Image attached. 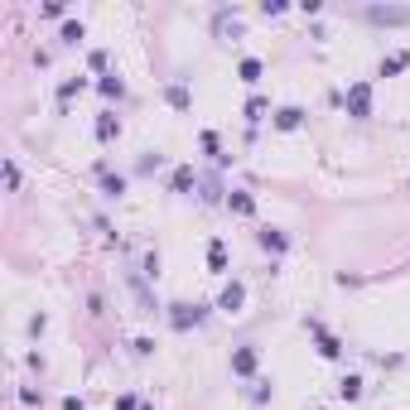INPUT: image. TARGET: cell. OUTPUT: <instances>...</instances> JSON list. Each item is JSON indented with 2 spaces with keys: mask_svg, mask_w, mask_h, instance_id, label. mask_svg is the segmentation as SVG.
<instances>
[{
  "mask_svg": "<svg viewBox=\"0 0 410 410\" xmlns=\"http://www.w3.org/2000/svg\"><path fill=\"white\" fill-rule=\"evenodd\" d=\"M242 304H247V285H242V280H227L223 295H218V309H223V314H242Z\"/></svg>",
  "mask_w": 410,
  "mask_h": 410,
  "instance_id": "3957f363",
  "label": "cell"
},
{
  "mask_svg": "<svg viewBox=\"0 0 410 410\" xmlns=\"http://www.w3.org/2000/svg\"><path fill=\"white\" fill-rule=\"evenodd\" d=\"M338 396H343V400H357V396H362V376H343V381H338Z\"/></svg>",
  "mask_w": 410,
  "mask_h": 410,
  "instance_id": "ffe728a7",
  "label": "cell"
},
{
  "mask_svg": "<svg viewBox=\"0 0 410 410\" xmlns=\"http://www.w3.org/2000/svg\"><path fill=\"white\" fill-rule=\"evenodd\" d=\"M208 271H213V275H227V247H223L218 237L208 242Z\"/></svg>",
  "mask_w": 410,
  "mask_h": 410,
  "instance_id": "4fadbf2b",
  "label": "cell"
},
{
  "mask_svg": "<svg viewBox=\"0 0 410 410\" xmlns=\"http://www.w3.org/2000/svg\"><path fill=\"white\" fill-rule=\"evenodd\" d=\"M164 102H169L174 111H188V106H193V97H188L183 82H169V87H164Z\"/></svg>",
  "mask_w": 410,
  "mask_h": 410,
  "instance_id": "30bf717a",
  "label": "cell"
},
{
  "mask_svg": "<svg viewBox=\"0 0 410 410\" xmlns=\"http://www.w3.org/2000/svg\"><path fill=\"white\" fill-rule=\"evenodd\" d=\"M63 410H87V405H82L78 396H63Z\"/></svg>",
  "mask_w": 410,
  "mask_h": 410,
  "instance_id": "4316f807",
  "label": "cell"
},
{
  "mask_svg": "<svg viewBox=\"0 0 410 410\" xmlns=\"http://www.w3.org/2000/svg\"><path fill=\"white\" fill-rule=\"evenodd\" d=\"M63 39L78 44V39H82V20H68V25H63Z\"/></svg>",
  "mask_w": 410,
  "mask_h": 410,
  "instance_id": "44dd1931",
  "label": "cell"
},
{
  "mask_svg": "<svg viewBox=\"0 0 410 410\" xmlns=\"http://www.w3.org/2000/svg\"><path fill=\"white\" fill-rule=\"evenodd\" d=\"M130 348H135V357H150V352H155V343H150V338H135Z\"/></svg>",
  "mask_w": 410,
  "mask_h": 410,
  "instance_id": "d4e9b609",
  "label": "cell"
},
{
  "mask_svg": "<svg viewBox=\"0 0 410 410\" xmlns=\"http://www.w3.org/2000/svg\"><path fill=\"white\" fill-rule=\"evenodd\" d=\"M193 183H198V179H193V164H179V169H174V179H169V188H174V193H188Z\"/></svg>",
  "mask_w": 410,
  "mask_h": 410,
  "instance_id": "2e32d148",
  "label": "cell"
},
{
  "mask_svg": "<svg viewBox=\"0 0 410 410\" xmlns=\"http://www.w3.org/2000/svg\"><path fill=\"white\" fill-rule=\"evenodd\" d=\"M87 63H92V73H106V54H102V49H92Z\"/></svg>",
  "mask_w": 410,
  "mask_h": 410,
  "instance_id": "603a6c76",
  "label": "cell"
},
{
  "mask_svg": "<svg viewBox=\"0 0 410 410\" xmlns=\"http://www.w3.org/2000/svg\"><path fill=\"white\" fill-rule=\"evenodd\" d=\"M367 20L372 25H410V10L405 5H367Z\"/></svg>",
  "mask_w": 410,
  "mask_h": 410,
  "instance_id": "277c9868",
  "label": "cell"
},
{
  "mask_svg": "<svg viewBox=\"0 0 410 410\" xmlns=\"http://www.w3.org/2000/svg\"><path fill=\"white\" fill-rule=\"evenodd\" d=\"M97 174H102V188H106V198H121V193H126V179H121V174H111L106 164H97Z\"/></svg>",
  "mask_w": 410,
  "mask_h": 410,
  "instance_id": "9a60e30c",
  "label": "cell"
},
{
  "mask_svg": "<svg viewBox=\"0 0 410 410\" xmlns=\"http://www.w3.org/2000/svg\"><path fill=\"white\" fill-rule=\"evenodd\" d=\"M266 111H271V102H266V97H251V102H247V121H251V126H256V121H266Z\"/></svg>",
  "mask_w": 410,
  "mask_h": 410,
  "instance_id": "d6986e66",
  "label": "cell"
},
{
  "mask_svg": "<svg viewBox=\"0 0 410 410\" xmlns=\"http://www.w3.org/2000/svg\"><path fill=\"white\" fill-rule=\"evenodd\" d=\"M261 73H266V63H261V58H242V63H237V78H242V82H251V87L261 82Z\"/></svg>",
  "mask_w": 410,
  "mask_h": 410,
  "instance_id": "5bb4252c",
  "label": "cell"
},
{
  "mask_svg": "<svg viewBox=\"0 0 410 410\" xmlns=\"http://www.w3.org/2000/svg\"><path fill=\"white\" fill-rule=\"evenodd\" d=\"M97 92H102V97H126V82H121L116 73H106V78L97 82Z\"/></svg>",
  "mask_w": 410,
  "mask_h": 410,
  "instance_id": "e0dca14e",
  "label": "cell"
},
{
  "mask_svg": "<svg viewBox=\"0 0 410 410\" xmlns=\"http://www.w3.org/2000/svg\"><path fill=\"white\" fill-rule=\"evenodd\" d=\"M261 15H271V20H275V15H285V0H266V5H261Z\"/></svg>",
  "mask_w": 410,
  "mask_h": 410,
  "instance_id": "cb8c5ba5",
  "label": "cell"
},
{
  "mask_svg": "<svg viewBox=\"0 0 410 410\" xmlns=\"http://www.w3.org/2000/svg\"><path fill=\"white\" fill-rule=\"evenodd\" d=\"M256 362H261V352H256L251 343L232 352V372H237V376H251V372H256Z\"/></svg>",
  "mask_w": 410,
  "mask_h": 410,
  "instance_id": "52a82bcc",
  "label": "cell"
},
{
  "mask_svg": "<svg viewBox=\"0 0 410 410\" xmlns=\"http://www.w3.org/2000/svg\"><path fill=\"white\" fill-rule=\"evenodd\" d=\"M116 135H121V121H116L111 111H102V116H97V140H102V145H111Z\"/></svg>",
  "mask_w": 410,
  "mask_h": 410,
  "instance_id": "7c38bea8",
  "label": "cell"
},
{
  "mask_svg": "<svg viewBox=\"0 0 410 410\" xmlns=\"http://www.w3.org/2000/svg\"><path fill=\"white\" fill-rule=\"evenodd\" d=\"M203 319H208V309H203V304H169V323H174L179 333H188V328H198Z\"/></svg>",
  "mask_w": 410,
  "mask_h": 410,
  "instance_id": "6da1fadb",
  "label": "cell"
},
{
  "mask_svg": "<svg viewBox=\"0 0 410 410\" xmlns=\"http://www.w3.org/2000/svg\"><path fill=\"white\" fill-rule=\"evenodd\" d=\"M309 333L319 338V352H323L328 362H338V357H343V343H338V338H333V333H328V328H323L319 319H309Z\"/></svg>",
  "mask_w": 410,
  "mask_h": 410,
  "instance_id": "5b68a950",
  "label": "cell"
},
{
  "mask_svg": "<svg viewBox=\"0 0 410 410\" xmlns=\"http://www.w3.org/2000/svg\"><path fill=\"white\" fill-rule=\"evenodd\" d=\"M256 242H261L271 256H285V251H290V237H285L280 227H261V232H256Z\"/></svg>",
  "mask_w": 410,
  "mask_h": 410,
  "instance_id": "8992f818",
  "label": "cell"
},
{
  "mask_svg": "<svg viewBox=\"0 0 410 410\" xmlns=\"http://www.w3.org/2000/svg\"><path fill=\"white\" fill-rule=\"evenodd\" d=\"M343 102H348V116H357V121H367V116H372V82H352Z\"/></svg>",
  "mask_w": 410,
  "mask_h": 410,
  "instance_id": "7a4b0ae2",
  "label": "cell"
},
{
  "mask_svg": "<svg viewBox=\"0 0 410 410\" xmlns=\"http://www.w3.org/2000/svg\"><path fill=\"white\" fill-rule=\"evenodd\" d=\"M82 87H87V82H82V78H68V82H63V87H58V106H68V102H73V97H78V92H82Z\"/></svg>",
  "mask_w": 410,
  "mask_h": 410,
  "instance_id": "ac0fdd59",
  "label": "cell"
},
{
  "mask_svg": "<svg viewBox=\"0 0 410 410\" xmlns=\"http://www.w3.org/2000/svg\"><path fill=\"white\" fill-rule=\"evenodd\" d=\"M251 400L266 405V400H271V381H256V386H251Z\"/></svg>",
  "mask_w": 410,
  "mask_h": 410,
  "instance_id": "7402d4cb",
  "label": "cell"
},
{
  "mask_svg": "<svg viewBox=\"0 0 410 410\" xmlns=\"http://www.w3.org/2000/svg\"><path fill=\"white\" fill-rule=\"evenodd\" d=\"M140 410H150V405H140Z\"/></svg>",
  "mask_w": 410,
  "mask_h": 410,
  "instance_id": "83f0119b",
  "label": "cell"
},
{
  "mask_svg": "<svg viewBox=\"0 0 410 410\" xmlns=\"http://www.w3.org/2000/svg\"><path fill=\"white\" fill-rule=\"evenodd\" d=\"M227 208H232L237 218H251V213H256V198H251L247 188H232V193H227Z\"/></svg>",
  "mask_w": 410,
  "mask_h": 410,
  "instance_id": "ba28073f",
  "label": "cell"
},
{
  "mask_svg": "<svg viewBox=\"0 0 410 410\" xmlns=\"http://www.w3.org/2000/svg\"><path fill=\"white\" fill-rule=\"evenodd\" d=\"M299 126H304V111L299 106H280L275 111V130H299Z\"/></svg>",
  "mask_w": 410,
  "mask_h": 410,
  "instance_id": "8fae6325",
  "label": "cell"
},
{
  "mask_svg": "<svg viewBox=\"0 0 410 410\" xmlns=\"http://www.w3.org/2000/svg\"><path fill=\"white\" fill-rule=\"evenodd\" d=\"M405 68H410V54H405V49H396V54L381 58V78H396V73H405Z\"/></svg>",
  "mask_w": 410,
  "mask_h": 410,
  "instance_id": "9c48e42d",
  "label": "cell"
},
{
  "mask_svg": "<svg viewBox=\"0 0 410 410\" xmlns=\"http://www.w3.org/2000/svg\"><path fill=\"white\" fill-rule=\"evenodd\" d=\"M116 410H140V400L135 396H116Z\"/></svg>",
  "mask_w": 410,
  "mask_h": 410,
  "instance_id": "484cf974",
  "label": "cell"
}]
</instances>
